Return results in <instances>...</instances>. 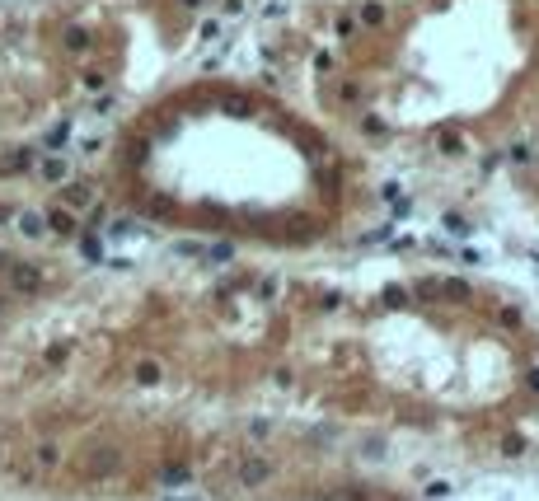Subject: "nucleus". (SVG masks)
<instances>
[{
  "label": "nucleus",
  "mask_w": 539,
  "mask_h": 501,
  "mask_svg": "<svg viewBox=\"0 0 539 501\" xmlns=\"http://www.w3.org/2000/svg\"><path fill=\"white\" fill-rule=\"evenodd\" d=\"M502 323H507V328H516V323H520V310H516V305H507V310H502Z\"/></svg>",
  "instance_id": "nucleus-23"
},
{
  "label": "nucleus",
  "mask_w": 539,
  "mask_h": 501,
  "mask_svg": "<svg viewBox=\"0 0 539 501\" xmlns=\"http://www.w3.org/2000/svg\"><path fill=\"white\" fill-rule=\"evenodd\" d=\"M132 230H136L132 220H113V230H108V235H113V239H122V235H132Z\"/></svg>",
  "instance_id": "nucleus-20"
},
{
  "label": "nucleus",
  "mask_w": 539,
  "mask_h": 501,
  "mask_svg": "<svg viewBox=\"0 0 539 501\" xmlns=\"http://www.w3.org/2000/svg\"><path fill=\"white\" fill-rule=\"evenodd\" d=\"M38 169H43V178H47V183H66V159H61V155H47Z\"/></svg>",
  "instance_id": "nucleus-7"
},
{
  "label": "nucleus",
  "mask_w": 539,
  "mask_h": 501,
  "mask_svg": "<svg viewBox=\"0 0 539 501\" xmlns=\"http://www.w3.org/2000/svg\"><path fill=\"white\" fill-rule=\"evenodd\" d=\"M43 220H47V230H52V235H76V215L61 211V207H56V211H47Z\"/></svg>",
  "instance_id": "nucleus-5"
},
{
  "label": "nucleus",
  "mask_w": 539,
  "mask_h": 501,
  "mask_svg": "<svg viewBox=\"0 0 539 501\" xmlns=\"http://www.w3.org/2000/svg\"><path fill=\"white\" fill-rule=\"evenodd\" d=\"M268 478H272V464H268V459H253V454H249V459L240 464V482H244V487H263Z\"/></svg>",
  "instance_id": "nucleus-3"
},
{
  "label": "nucleus",
  "mask_w": 539,
  "mask_h": 501,
  "mask_svg": "<svg viewBox=\"0 0 539 501\" xmlns=\"http://www.w3.org/2000/svg\"><path fill=\"white\" fill-rule=\"evenodd\" d=\"M5 272H10V290H19V295H38V290H43V267H33V263H10Z\"/></svg>",
  "instance_id": "nucleus-1"
},
{
  "label": "nucleus",
  "mask_w": 539,
  "mask_h": 501,
  "mask_svg": "<svg viewBox=\"0 0 539 501\" xmlns=\"http://www.w3.org/2000/svg\"><path fill=\"white\" fill-rule=\"evenodd\" d=\"M230 253H235V248H230V244H211V248H207V263H225V258H230Z\"/></svg>",
  "instance_id": "nucleus-16"
},
{
  "label": "nucleus",
  "mask_w": 539,
  "mask_h": 501,
  "mask_svg": "<svg viewBox=\"0 0 539 501\" xmlns=\"http://www.w3.org/2000/svg\"><path fill=\"white\" fill-rule=\"evenodd\" d=\"M66 47H71V52H84V47H89V33H84V28H71V33H66Z\"/></svg>",
  "instance_id": "nucleus-12"
},
{
  "label": "nucleus",
  "mask_w": 539,
  "mask_h": 501,
  "mask_svg": "<svg viewBox=\"0 0 539 501\" xmlns=\"http://www.w3.org/2000/svg\"><path fill=\"white\" fill-rule=\"evenodd\" d=\"M117 464H122V454L113 445H104V450H94L89 459H84V474L89 478H108V474H117Z\"/></svg>",
  "instance_id": "nucleus-2"
},
{
  "label": "nucleus",
  "mask_w": 539,
  "mask_h": 501,
  "mask_svg": "<svg viewBox=\"0 0 539 501\" xmlns=\"http://www.w3.org/2000/svg\"><path fill=\"white\" fill-rule=\"evenodd\" d=\"M446 230H450V235H469V225H464L459 215H446Z\"/></svg>",
  "instance_id": "nucleus-21"
},
{
  "label": "nucleus",
  "mask_w": 539,
  "mask_h": 501,
  "mask_svg": "<svg viewBox=\"0 0 539 501\" xmlns=\"http://www.w3.org/2000/svg\"><path fill=\"white\" fill-rule=\"evenodd\" d=\"M160 380H164L160 361H150V356H141V361H136V384H160Z\"/></svg>",
  "instance_id": "nucleus-6"
},
{
  "label": "nucleus",
  "mask_w": 539,
  "mask_h": 501,
  "mask_svg": "<svg viewBox=\"0 0 539 501\" xmlns=\"http://www.w3.org/2000/svg\"><path fill=\"white\" fill-rule=\"evenodd\" d=\"M164 482H188V469H183V464H169V469H164Z\"/></svg>",
  "instance_id": "nucleus-18"
},
{
  "label": "nucleus",
  "mask_w": 539,
  "mask_h": 501,
  "mask_svg": "<svg viewBox=\"0 0 539 501\" xmlns=\"http://www.w3.org/2000/svg\"><path fill=\"white\" fill-rule=\"evenodd\" d=\"M385 305H408V290L404 286H385Z\"/></svg>",
  "instance_id": "nucleus-17"
},
{
  "label": "nucleus",
  "mask_w": 539,
  "mask_h": 501,
  "mask_svg": "<svg viewBox=\"0 0 539 501\" xmlns=\"http://www.w3.org/2000/svg\"><path fill=\"white\" fill-rule=\"evenodd\" d=\"M0 267H10V263H5V253H0Z\"/></svg>",
  "instance_id": "nucleus-26"
},
{
  "label": "nucleus",
  "mask_w": 539,
  "mask_h": 501,
  "mask_svg": "<svg viewBox=\"0 0 539 501\" xmlns=\"http://www.w3.org/2000/svg\"><path fill=\"white\" fill-rule=\"evenodd\" d=\"M28 164H33V150H14L10 159H0V169H5V174H19V169H28Z\"/></svg>",
  "instance_id": "nucleus-9"
},
{
  "label": "nucleus",
  "mask_w": 539,
  "mask_h": 501,
  "mask_svg": "<svg viewBox=\"0 0 539 501\" xmlns=\"http://www.w3.org/2000/svg\"><path fill=\"white\" fill-rule=\"evenodd\" d=\"M0 305H5V300H0Z\"/></svg>",
  "instance_id": "nucleus-28"
},
{
  "label": "nucleus",
  "mask_w": 539,
  "mask_h": 501,
  "mask_svg": "<svg viewBox=\"0 0 539 501\" xmlns=\"http://www.w3.org/2000/svg\"><path fill=\"white\" fill-rule=\"evenodd\" d=\"M66 136H71V127H66V122H61V127H52V136H47V145H61V141H66Z\"/></svg>",
  "instance_id": "nucleus-22"
},
{
  "label": "nucleus",
  "mask_w": 539,
  "mask_h": 501,
  "mask_svg": "<svg viewBox=\"0 0 539 501\" xmlns=\"http://www.w3.org/2000/svg\"><path fill=\"white\" fill-rule=\"evenodd\" d=\"M56 459H61V450H56V445H43V450H38V464H43V469H56Z\"/></svg>",
  "instance_id": "nucleus-14"
},
{
  "label": "nucleus",
  "mask_w": 539,
  "mask_h": 501,
  "mask_svg": "<svg viewBox=\"0 0 539 501\" xmlns=\"http://www.w3.org/2000/svg\"><path fill=\"white\" fill-rule=\"evenodd\" d=\"M61 197H66V207H71V211L94 207V187H89V183H66V187H61Z\"/></svg>",
  "instance_id": "nucleus-4"
},
{
  "label": "nucleus",
  "mask_w": 539,
  "mask_h": 501,
  "mask_svg": "<svg viewBox=\"0 0 539 501\" xmlns=\"http://www.w3.org/2000/svg\"><path fill=\"white\" fill-rule=\"evenodd\" d=\"M220 108H225V113H235V117H244V113H249V104H244V99H225Z\"/></svg>",
  "instance_id": "nucleus-19"
},
{
  "label": "nucleus",
  "mask_w": 539,
  "mask_h": 501,
  "mask_svg": "<svg viewBox=\"0 0 539 501\" xmlns=\"http://www.w3.org/2000/svg\"><path fill=\"white\" fill-rule=\"evenodd\" d=\"M43 230H47V220H43L38 211H24V215H19V235H24V239H38Z\"/></svg>",
  "instance_id": "nucleus-8"
},
{
  "label": "nucleus",
  "mask_w": 539,
  "mask_h": 501,
  "mask_svg": "<svg viewBox=\"0 0 539 501\" xmlns=\"http://www.w3.org/2000/svg\"><path fill=\"white\" fill-rule=\"evenodd\" d=\"M450 492H455V487H450V482H441V478H436V482H427V497H431V501H446Z\"/></svg>",
  "instance_id": "nucleus-13"
},
{
  "label": "nucleus",
  "mask_w": 539,
  "mask_h": 501,
  "mask_svg": "<svg viewBox=\"0 0 539 501\" xmlns=\"http://www.w3.org/2000/svg\"><path fill=\"white\" fill-rule=\"evenodd\" d=\"M169 501H174V497H169Z\"/></svg>",
  "instance_id": "nucleus-29"
},
{
  "label": "nucleus",
  "mask_w": 539,
  "mask_h": 501,
  "mask_svg": "<svg viewBox=\"0 0 539 501\" xmlns=\"http://www.w3.org/2000/svg\"><path fill=\"white\" fill-rule=\"evenodd\" d=\"M417 295H422V300H436V295H441V281H436V277L417 281Z\"/></svg>",
  "instance_id": "nucleus-15"
},
{
  "label": "nucleus",
  "mask_w": 539,
  "mask_h": 501,
  "mask_svg": "<svg viewBox=\"0 0 539 501\" xmlns=\"http://www.w3.org/2000/svg\"><path fill=\"white\" fill-rule=\"evenodd\" d=\"M179 5H183V10H202L207 0H179Z\"/></svg>",
  "instance_id": "nucleus-24"
},
{
  "label": "nucleus",
  "mask_w": 539,
  "mask_h": 501,
  "mask_svg": "<svg viewBox=\"0 0 539 501\" xmlns=\"http://www.w3.org/2000/svg\"><path fill=\"white\" fill-rule=\"evenodd\" d=\"M530 389H535V394H539V370H530Z\"/></svg>",
  "instance_id": "nucleus-25"
},
{
  "label": "nucleus",
  "mask_w": 539,
  "mask_h": 501,
  "mask_svg": "<svg viewBox=\"0 0 539 501\" xmlns=\"http://www.w3.org/2000/svg\"><path fill=\"white\" fill-rule=\"evenodd\" d=\"M361 19H366L371 28H380V24H385V5H376V0H371V5H361Z\"/></svg>",
  "instance_id": "nucleus-11"
},
{
  "label": "nucleus",
  "mask_w": 539,
  "mask_h": 501,
  "mask_svg": "<svg viewBox=\"0 0 539 501\" xmlns=\"http://www.w3.org/2000/svg\"><path fill=\"white\" fill-rule=\"evenodd\" d=\"M441 295H450V300H469V281L450 277V281H441Z\"/></svg>",
  "instance_id": "nucleus-10"
},
{
  "label": "nucleus",
  "mask_w": 539,
  "mask_h": 501,
  "mask_svg": "<svg viewBox=\"0 0 539 501\" xmlns=\"http://www.w3.org/2000/svg\"><path fill=\"white\" fill-rule=\"evenodd\" d=\"M0 220H5V211H0Z\"/></svg>",
  "instance_id": "nucleus-27"
}]
</instances>
